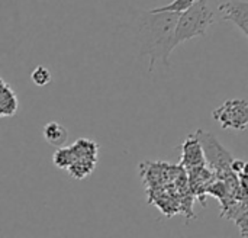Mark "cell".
<instances>
[{"label": "cell", "mask_w": 248, "mask_h": 238, "mask_svg": "<svg viewBox=\"0 0 248 238\" xmlns=\"http://www.w3.org/2000/svg\"><path fill=\"white\" fill-rule=\"evenodd\" d=\"M52 160L58 169H68L74 163V154H73L71 147L70 148H67V147L58 148V151H55Z\"/></svg>", "instance_id": "cell-10"}, {"label": "cell", "mask_w": 248, "mask_h": 238, "mask_svg": "<svg viewBox=\"0 0 248 238\" xmlns=\"http://www.w3.org/2000/svg\"><path fill=\"white\" fill-rule=\"evenodd\" d=\"M214 119L222 129H234L244 132L248 128V100L230 99L212 112Z\"/></svg>", "instance_id": "cell-3"}, {"label": "cell", "mask_w": 248, "mask_h": 238, "mask_svg": "<svg viewBox=\"0 0 248 238\" xmlns=\"http://www.w3.org/2000/svg\"><path fill=\"white\" fill-rule=\"evenodd\" d=\"M234 221L240 228V236L241 237H248V208L244 209Z\"/></svg>", "instance_id": "cell-12"}, {"label": "cell", "mask_w": 248, "mask_h": 238, "mask_svg": "<svg viewBox=\"0 0 248 238\" xmlns=\"http://www.w3.org/2000/svg\"><path fill=\"white\" fill-rule=\"evenodd\" d=\"M182 150H183L182 164H186L187 167H198V166L205 164V160H206L205 153H203L201 141L198 140L195 134H190L187 137V140L182 145Z\"/></svg>", "instance_id": "cell-6"}, {"label": "cell", "mask_w": 248, "mask_h": 238, "mask_svg": "<svg viewBox=\"0 0 248 238\" xmlns=\"http://www.w3.org/2000/svg\"><path fill=\"white\" fill-rule=\"evenodd\" d=\"M44 138L45 141L57 148H61L67 144L68 140V131L64 125H61L60 122H48L44 127Z\"/></svg>", "instance_id": "cell-8"}, {"label": "cell", "mask_w": 248, "mask_h": 238, "mask_svg": "<svg viewBox=\"0 0 248 238\" xmlns=\"http://www.w3.org/2000/svg\"><path fill=\"white\" fill-rule=\"evenodd\" d=\"M240 177H241V180L243 182H246V183H248V163H246V167H244V170L238 175Z\"/></svg>", "instance_id": "cell-13"}, {"label": "cell", "mask_w": 248, "mask_h": 238, "mask_svg": "<svg viewBox=\"0 0 248 238\" xmlns=\"http://www.w3.org/2000/svg\"><path fill=\"white\" fill-rule=\"evenodd\" d=\"M1 89H0V116L9 118L16 115L19 108V100L13 89L1 79L0 80Z\"/></svg>", "instance_id": "cell-7"}, {"label": "cell", "mask_w": 248, "mask_h": 238, "mask_svg": "<svg viewBox=\"0 0 248 238\" xmlns=\"http://www.w3.org/2000/svg\"><path fill=\"white\" fill-rule=\"evenodd\" d=\"M214 12L206 0H196L187 10L179 15L176 26V45L205 36L208 28L214 23Z\"/></svg>", "instance_id": "cell-2"}, {"label": "cell", "mask_w": 248, "mask_h": 238, "mask_svg": "<svg viewBox=\"0 0 248 238\" xmlns=\"http://www.w3.org/2000/svg\"><path fill=\"white\" fill-rule=\"evenodd\" d=\"M193 134L201 141L203 153H205V159L212 169H217L221 172L231 169V164L234 161L232 154L227 148H224L221 145V143L211 132H206L203 129H198Z\"/></svg>", "instance_id": "cell-5"}, {"label": "cell", "mask_w": 248, "mask_h": 238, "mask_svg": "<svg viewBox=\"0 0 248 238\" xmlns=\"http://www.w3.org/2000/svg\"><path fill=\"white\" fill-rule=\"evenodd\" d=\"M71 150L74 154V163L68 167V173L74 179L81 180L94 170L97 160V144L90 140H77L71 145Z\"/></svg>", "instance_id": "cell-4"}, {"label": "cell", "mask_w": 248, "mask_h": 238, "mask_svg": "<svg viewBox=\"0 0 248 238\" xmlns=\"http://www.w3.org/2000/svg\"><path fill=\"white\" fill-rule=\"evenodd\" d=\"M31 80H32V83H35L38 87H45V86H48V84L51 83L52 74H51V71H49L48 67H45V65H38V67H35V68L32 70V73H31Z\"/></svg>", "instance_id": "cell-9"}, {"label": "cell", "mask_w": 248, "mask_h": 238, "mask_svg": "<svg viewBox=\"0 0 248 238\" xmlns=\"http://www.w3.org/2000/svg\"><path fill=\"white\" fill-rule=\"evenodd\" d=\"M180 13L173 12H142L138 19L140 42L142 55L150 57L148 70L153 71L155 61L161 60L166 65L176 45V26Z\"/></svg>", "instance_id": "cell-1"}, {"label": "cell", "mask_w": 248, "mask_h": 238, "mask_svg": "<svg viewBox=\"0 0 248 238\" xmlns=\"http://www.w3.org/2000/svg\"><path fill=\"white\" fill-rule=\"evenodd\" d=\"M196 0H174L166 6H160L155 9H151V12H173V13H183L187 10Z\"/></svg>", "instance_id": "cell-11"}]
</instances>
